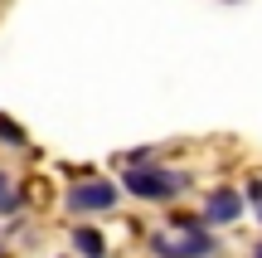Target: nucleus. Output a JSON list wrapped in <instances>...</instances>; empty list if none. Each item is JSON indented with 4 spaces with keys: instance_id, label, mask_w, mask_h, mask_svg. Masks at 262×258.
Listing matches in <instances>:
<instances>
[{
    "instance_id": "nucleus-1",
    "label": "nucleus",
    "mask_w": 262,
    "mask_h": 258,
    "mask_svg": "<svg viewBox=\"0 0 262 258\" xmlns=\"http://www.w3.org/2000/svg\"><path fill=\"white\" fill-rule=\"evenodd\" d=\"M185 185H189V175L170 171V166H136V171H126V175H122V190H126V195H136V200H146V205L175 200Z\"/></svg>"
},
{
    "instance_id": "nucleus-2",
    "label": "nucleus",
    "mask_w": 262,
    "mask_h": 258,
    "mask_svg": "<svg viewBox=\"0 0 262 258\" xmlns=\"http://www.w3.org/2000/svg\"><path fill=\"white\" fill-rule=\"evenodd\" d=\"M117 200H122V185H112V181H78L63 195V205L73 214H107V210H117Z\"/></svg>"
},
{
    "instance_id": "nucleus-3",
    "label": "nucleus",
    "mask_w": 262,
    "mask_h": 258,
    "mask_svg": "<svg viewBox=\"0 0 262 258\" xmlns=\"http://www.w3.org/2000/svg\"><path fill=\"white\" fill-rule=\"evenodd\" d=\"M243 220V195L233 190V185H219V190H209L204 200V224L209 229H228V224Z\"/></svg>"
},
{
    "instance_id": "nucleus-4",
    "label": "nucleus",
    "mask_w": 262,
    "mask_h": 258,
    "mask_svg": "<svg viewBox=\"0 0 262 258\" xmlns=\"http://www.w3.org/2000/svg\"><path fill=\"white\" fill-rule=\"evenodd\" d=\"M219 253V234L199 229V234H180V258H214Z\"/></svg>"
},
{
    "instance_id": "nucleus-5",
    "label": "nucleus",
    "mask_w": 262,
    "mask_h": 258,
    "mask_svg": "<svg viewBox=\"0 0 262 258\" xmlns=\"http://www.w3.org/2000/svg\"><path fill=\"white\" fill-rule=\"evenodd\" d=\"M73 249H78V258H107V239L93 224H78L73 229Z\"/></svg>"
},
{
    "instance_id": "nucleus-6",
    "label": "nucleus",
    "mask_w": 262,
    "mask_h": 258,
    "mask_svg": "<svg viewBox=\"0 0 262 258\" xmlns=\"http://www.w3.org/2000/svg\"><path fill=\"white\" fill-rule=\"evenodd\" d=\"M25 210V190L15 185V175L0 171V214H19Z\"/></svg>"
},
{
    "instance_id": "nucleus-7",
    "label": "nucleus",
    "mask_w": 262,
    "mask_h": 258,
    "mask_svg": "<svg viewBox=\"0 0 262 258\" xmlns=\"http://www.w3.org/2000/svg\"><path fill=\"white\" fill-rule=\"evenodd\" d=\"M150 253L156 258H180V239H170V229H156L150 234Z\"/></svg>"
},
{
    "instance_id": "nucleus-8",
    "label": "nucleus",
    "mask_w": 262,
    "mask_h": 258,
    "mask_svg": "<svg viewBox=\"0 0 262 258\" xmlns=\"http://www.w3.org/2000/svg\"><path fill=\"white\" fill-rule=\"evenodd\" d=\"M170 229H175V234H199V229H209V224H204V214H175Z\"/></svg>"
},
{
    "instance_id": "nucleus-9",
    "label": "nucleus",
    "mask_w": 262,
    "mask_h": 258,
    "mask_svg": "<svg viewBox=\"0 0 262 258\" xmlns=\"http://www.w3.org/2000/svg\"><path fill=\"white\" fill-rule=\"evenodd\" d=\"M122 161H126V171H136V166H156V151H150V146H141V151H126Z\"/></svg>"
},
{
    "instance_id": "nucleus-10",
    "label": "nucleus",
    "mask_w": 262,
    "mask_h": 258,
    "mask_svg": "<svg viewBox=\"0 0 262 258\" xmlns=\"http://www.w3.org/2000/svg\"><path fill=\"white\" fill-rule=\"evenodd\" d=\"M0 142H10V146H25V132H19L10 117H0Z\"/></svg>"
},
{
    "instance_id": "nucleus-11",
    "label": "nucleus",
    "mask_w": 262,
    "mask_h": 258,
    "mask_svg": "<svg viewBox=\"0 0 262 258\" xmlns=\"http://www.w3.org/2000/svg\"><path fill=\"white\" fill-rule=\"evenodd\" d=\"M248 205H262V181H248Z\"/></svg>"
},
{
    "instance_id": "nucleus-12",
    "label": "nucleus",
    "mask_w": 262,
    "mask_h": 258,
    "mask_svg": "<svg viewBox=\"0 0 262 258\" xmlns=\"http://www.w3.org/2000/svg\"><path fill=\"white\" fill-rule=\"evenodd\" d=\"M253 258H262V239H257V244H253Z\"/></svg>"
},
{
    "instance_id": "nucleus-13",
    "label": "nucleus",
    "mask_w": 262,
    "mask_h": 258,
    "mask_svg": "<svg viewBox=\"0 0 262 258\" xmlns=\"http://www.w3.org/2000/svg\"><path fill=\"white\" fill-rule=\"evenodd\" d=\"M257 220H262V205H257Z\"/></svg>"
},
{
    "instance_id": "nucleus-14",
    "label": "nucleus",
    "mask_w": 262,
    "mask_h": 258,
    "mask_svg": "<svg viewBox=\"0 0 262 258\" xmlns=\"http://www.w3.org/2000/svg\"><path fill=\"white\" fill-rule=\"evenodd\" d=\"M0 258H5V249H0Z\"/></svg>"
}]
</instances>
